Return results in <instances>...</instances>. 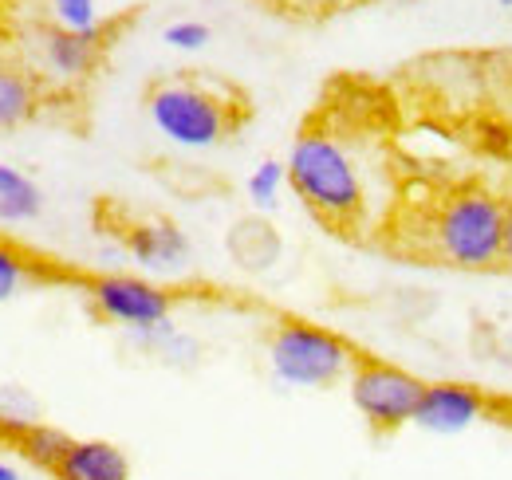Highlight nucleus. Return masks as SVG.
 <instances>
[{
  "mask_svg": "<svg viewBox=\"0 0 512 480\" xmlns=\"http://www.w3.org/2000/svg\"><path fill=\"white\" fill-rule=\"evenodd\" d=\"M146 115L154 122V130L174 146L209 150V146H221L229 134H237L249 107L241 91L221 79L174 75V79H158L146 91Z\"/></svg>",
  "mask_w": 512,
  "mask_h": 480,
  "instance_id": "7ed1b4c3",
  "label": "nucleus"
},
{
  "mask_svg": "<svg viewBox=\"0 0 512 480\" xmlns=\"http://www.w3.org/2000/svg\"><path fill=\"white\" fill-rule=\"evenodd\" d=\"M359 351L316 323L304 319H280L268 331V366L280 382L304 386V390H327L343 378H351Z\"/></svg>",
  "mask_w": 512,
  "mask_h": 480,
  "instance_id": "20e7f679",
  "label": "nucleus"
},
{
  "mask_svg": "<svg viewBox=\"0 0 512 480\" xmlns=\"http://www.w3.org/2000/svg\"><path fill=\"white\" fill-rule=\"evenodd\" d=\"M414 237H422L426 256H434L446 268H461V272L501 268L505 201L481 181H461L434 197Z\"/></svg>",
  "mask_w": 512,
  "mask_h": 480,
  "instance_id": "f03ea898",
  "label": "nucleus"
},
{
  "mask_svg": "<svg viewBox=\"0 0 512 480\" xmlns=\"http://www.w3.org/2000/svg\"><path fill=\"white\" fill-rule=\"evenodd\" d=\"M103 48H107V32H67L60 24L36 32L40 67L52 79H60V83L87 79L99 67V60H103Z\"/></svg>",
  "mask_w": 512,
  "mask_h": 480,
  "instance_id": "6e6552de",
  "label": "nucleus"
},
{
  "mask_svg": "<svg viewBox=\"0 0 512 480\" xmlns=\"http://www.w3.org/2000/svg\"><path fill=\"white\" fill-rule=\"evenodd\" d=\"M44 213V189L32 174L0 162V225H32Z\"/></svg>",
  "mask_w": 512,
  "mask_h": 480,
  "instance_id": "f8f14e48",
  "label": "nucleus"
},
{
  "mask_svg": "<svg viewBox=\"0 0 512 480\" xmlns=\"http://www.w3.org/2000/svg\"><path fill=\"white\" fill-rule=\"evenodd\" d=\"M347 386H351L355 410L363 414L367 429L379 437L398 433L402 425H414V414H418L422 394H426V382L418 374H410L394 362L367 359V355H359Z\"/></svg>",
  "mask_w": 512,
  "mask_h": 480,
  "instance_id": "39448f33",
  "label": "nucleus"
},
{
  "mask_svg": "<svg viewBox=\"0 0 512 480\" xmlns=\"http://www.w3.org/2000/svg\"><path fill=\"white\" fill-rule=\"evenodd\" d=\"M497 402L465 382H426L422 406L414 414V425L430 429V433H461L469 425H477L481 418H493Z\"/></svg>",
  "mask_w": 512,
  "mask_h": 480,
  "instance_id": "0eeeda50",
  "label": "nucleus"
},
{
  "mask_svg": "<svg viewBox=\"0 0 512 480\" xmlns=\"http://www.w3.org/2000/svg\"><path fill=\"white\" fill-rule=\"evenodd\" d=\"M284 181H288V166L284 162H260L253 170V178H249V201H253L256 209H276V201H280V189H284Z\"/></svg>",
  "mask_w": 512,
  "mask_h": 480,
  "instance_id": "dca6fc26",
  "label": "nucleus"
},
{
  "mask_svg": "<svg viewBox=\"0 0 512 480\" xmlns=\"http://www.w3.org/2000/svg\"><path fill=\"white\" fill-rule=\"evenodd\" d=\"M0 480H20V477H16V469H12V465H4V461H0Z\"/></svg>",
  "mask_w": 512,
  "mask_h": 480,
  "instance_id": "412c9836",
  "label": "nucleus"
},
{
  "mask_svg": "<svg viewBox=\"0 0 512 480\" xmlns=\"http://www.w3.org/2000/svg\"><path fill=\"white\" fill-rule=\"evenodd\" d=\"M40 421V410H36V398L20 386H0V437L12 445L24 429H32Z\"/></svg>",
  "mask_w": 512,
  "mask_h": 480,
  "instance_id": "2eb2a0df",
  "label": "nucleus"
},
{
  "mask_svg": "<svg viewBox=\"0 0 512 480\" xmlns=\"http://www.w3.org/2000/svg\"><path fill=\"white\" fill-rule=\"evenodd\" d=\"M52 16L67 32H103L95 0H52Z\"/></svg>",
  "mask_w": 512,
  "mask_h": 480,
  "instance_id": "f3484780",
  "label": "nucleus"
},
{
  "mask_svg": "<svg viewBox=\"0 0 512 480\" xmlns=\"http://www.w3.org/2000/svg\"><path fill=\"white\" fill-rule=\"evenodd\" d=\"M162 40L170 48H178V52H201L209 44V24H201V20H174V24H166Z\"/></svg>",
  "mask_w": 512,
  "mask_h": 480,
  "instance_id": "a211bd4d",
  "label": "nucleus"
},
{
  "mask_svg": "<svg viewBox=\"0 0 512 480\" xmlns=\"http://www.w3.org/2000/svg\"><path fill=\"white\" fill-rule=\"evenodd\" d=\"M501 4H505V8H512V0H501Z\"/></svg>",
  "mask_w": 512,
  "mask_h": 480,
  "instance_id": "4be33fe9",
  "label": "nucleus"
},
{
  "mask_svg": "<svg viewBox=\"0 0 512 480\" xmlns=\"http://www.w3.org/2000/svg\"><path fill=\"white\" fill-rule=\"evenodd\" d=\"M308 8H320V12H343V8H355L363 0H304Z\"/></svg>",
  "mask_w": 512,
  "mask_h": 480,
  "instance_id": "aec40b11",
  "label": "nucleus"
},
{
  "mask_svg": "<svg viewBox=\"0 0 512 480\" xmlns=\"http://www.w3.org/2000/svg\"><path fill=\"white\" fill-rule=\"evenodd\" d=\"M40 111V83L32 71L0 60V134L20 130Z\"/></svg>",
  "mask_w": 512,
  "mask_h": 480,
  "instance_id": "9b49d317",
  "label": "nucleus"
},
{
  "mask_svg": "<svg viewBox=\"0 0 512 480\" xmlns=\"http://www.w3.org/2000/svg\"><path fill=\"white\" fill-rule=\"evenodd\" d=\"M71 441H75V437H67L64 429H56V425H48V421H36V425H32V429H24L12 445H16L32 465H40V469L56 473V469H60V461H64V453L71 449Z\"/></svg>",
  "mask_w": 512,
  "mask_h": 480,
  "instance_id": "ddd939ff",
  "label": "nucleus"
},
{
  "mask_svg": "<svg viewBox=\"0 0 512 480\" xmlns=\"http://www.w3.org/2000/svg\"><path fill=\"white\" fill-rule=\"evenodd\" d=\"M56 480H130L127 453L111 441H71Z\"/></svg>",
  "mask_w": 512,
  "mask_h": 480,
  "instance_id": "9d476101",
  "label": "nucleus"
},
{
  "mask_svg": "<svg viewBox=\"0 0 512 480\" xmlns=\"http://www.w3.org/2000/svg\"><path fill=\"white\" fill-rule=\"evenodd\" d=\"M87 300L95 319L119 323L127 331L170 323V311H174V296L142 276H95L87 284Z\"/></svg>",
  "mask_w": 512,
  "mask_h": 480,
  "instance_id": "423d86ee",
  "label": "nucleus"
},
{
  "mask_svg": "<svg viewBox=\"0 0 512 480\" xmlns=\"http://www.w3.org/2000/svg\"><path fill=\"white\" fill-rule=\"evenodd\" d=\"M501 268L512 272V201H505V244H501Z\"/></svg>",
  "mask_w": 512,
  "mask_h": 480,
  "instance_id": "6ab92c4d",
  "label": "nucleus"
},
{
  "mask_svg": "<svg viewBox=\"0 0 512 480\" xmlns=\"http://www.w3.org/2000/svg\"><path fill=\"white\" fill-rule=\"evenodd\" d=\"M288 185L308 205L323 229L339 237H359L367 225V181L331 126H304L288 150Z\"/></svg>",
  "mask_w": 512,
  "mask_h": 480,
  "instance_id": "f257e3e1",
  "label": "nucleus"
},
{
  "mask_svg": "<svg viewBox=\"0 0 512 480\" xmlns=\"http://www.w3.org/2000/svg\"><path fill=\"white\" fill-rule=\"evenodd\" d=\"M123 244L127 252L150 272H182L190 264V237L174 225V221H134L123 229Z\"/></svg>",
  "mask_w": 512,
  "mask_h": 480,
  "instance_id": "1a4fd4ad",
  "label": "nucleus"
},
{
  "mask_svg": "<svg viewBox=\"0 0 512 480\" xmlns=\"http://www.w3.org/2000/svg\"><path fill=\"white\" fill-rule=\"evenodd\" d=\"M36 280H40V260L28 256L20 244H12L8 237H0V303L16 300Z\"/></svg>",
  "mask_w": 512,
  "mask_h": 480,
  "instance_id": "4468645a",
  "label": "nucleus"
}]
</instances>
